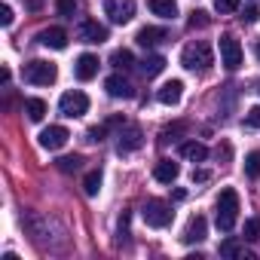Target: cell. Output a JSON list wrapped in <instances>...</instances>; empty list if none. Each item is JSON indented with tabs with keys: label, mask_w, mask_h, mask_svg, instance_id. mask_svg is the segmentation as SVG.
<instances>
[{
	"label": "cell",
	"mask_w": 260,
	"mask_h": 260,
	"mask_svg": "<svg viewBox=\"0 0 260 260\" xmlns=\"http://www.w3.org/2000/svg\"><path fill=\"white\" fill-rule=\"evenodd\" d=\"M181 64H184L187 71H193V74H205V71H211V64H214V52H211V46H208L205 40H196V43L184 46Z\"/></svg>",
	"instance_id": "obj_1"
},
{
	"label": "cell",
	"mask_w": 260,
	"mask_h": 260,
	"mask_svg": "<svg viewBox=\"0 0 260 260\" xmlns=\"http://www.w3.org/2000/svg\"><path fill=\"white\" fill-rule=\"evenodd\" d=\"M236 217H239V193L233 187H226L217 196V230L230 233L236 226Z\"/></svg>",
	"instance_id": "obj_2"
},
{
	"label": "cell",
	"mask_w": 260,
	"mask_h": 260,
	"mask_svg": "<svg viewBox=\"0 0 260 260\" xmlns=\"http://www.w3.org/2000/svg\"><path fill=\"white\" fill-rule=\"evenodd\" d=\"M55 77H58V71H55V64L52 61H28L25 64V80L31 83V86H52L55 83Z\"/></svg>",
	"instance_id": "obj_3"
},
{
	"label": "cell",
	"mask_w": 260,
	"mask_h": 260,
	"mask_svg": "<svg viewBox=\"0 0 260 260\" xmlns=\"http://www.w3.org/2000/svg\"><path fill=\"white\" fill-rule=\"evenodd\" d=\"M58 110H61V116H83L86 110H89V98H86V92H80V89H71V92H64L61 98H58Z\"/></svg>",
	"instance_id": "obj_4"
},
{
	"label": "cell",
	"mask_w": 260,
	"mask_h": 260,
	"mask_svg": "<svg viewBox=\"0 0 260 260\" xmlns=\"http://www.w3.org/2000/svg\"><path fill=\"white\" fill-rule=\"evenodd\" d=\"M144 220H147V226H153V230L169 226V223H172V208H169V202L150 199V202L144 205Z\"/></svg>",
	"instance_id": "obj_5"
},
{
	"label": "cell",
	"mask_w": 260,
	"mask_h": 260,
	"mask_svg": "<svg viewBox=\"0 0 260 260\" xmlns=\"http://www.w3.org/2000/svg\"><path fill=\"white\" fill-rule=\"evenodd\" d=\"M104 13L113 25H125L135 19V0H104Z\"/></svg>",
	"instance_id": "obj_6"
},
{
	"label": "cell",
	"mask_w": 260,
	"mask_h": 260,
	"mask_svg": "<svg viewBox=\"0 0 260 260\" xmlns=\"http://www.w3.org/2000/svg\"><path fill=\"white\" fill-rule=\"evenodd\" d=\"M220 64L226 71H236L242 64V46H239V40L233 34H223L220 37Z\"/></svg>",
	"instance_id": "obj_7"
},
{
	"label": "cell",
	"mask_w": 260,
	"mask_h": 260,
	"mask_svg": "<svg viewBox=\"0 0 260 260\" xmlns=\"http://www.w3.org/2000/svg\"><path fill=\"white\" fill-rule=\"evenodd\" d=\"M68 138H71V132L64 125H49V128L40 132V147L43 150H61L68 144Z\"/></svg>",
	"instance_id": "obj_8"
},
{
	"label": "cell",
	"mask_w": 260,
	"mask_h": 260,
	"mask_svg": "<svg viewBox=\"0 0 260 260\" xmlns=\"http://www.w3.org/2000/svg\"><path fill=\"white\" fill-rule=\"evenodd\" d=\"M77 37H80L83 43H104V40H107V28L98 25L95 19H86V22H80Z\"/></svg>",
	"instance_id": "obj_9"
},
{
	"label": "cell",
	"mask_w": 260,
	"mask_h": 260,
	"mask_svg": "<svg viewBox=\"0 0 260 260\" xmlns=\"http://www.w3.org/2000/svg\"><path fill=\"white\" fill-rule=\"evenodd\" d=\"M74 74H77V80H83V83H89L92 77H98V55L83 52V55L77 58V64H74Z\"/></svg>",
	"instance_id": "obj_10"
},
{
	"label": "cell",
	"mask_w": 260,
	"mask_h": 260,
	"mask_svg": "<svg viewBox=\"0 0 260 260\" xmlns=\"http://www.w3.org/2000/svg\"><path fill=\"white\" fill-rule=\"evenodd\" d=\"M138 147H141V128H138V125H122L116 150H119V153H132V150H138Z\"/></svg>",
	"instance_id": "obj_11"
},
{
	"label": "cell",
	"mask_w": 260,
	"mask_h": 260,
	"mask_svg": "<svg viewBox=\"0 0 260 260\" xmlns=\"http://www.w3.org/2000/svg\"><path fill=\"white\" fill-rule=\"evenodd\" d=\"M181 95H184V83H181V80H169V83L159 86V92H156L159 104H166V107H175V104L181 101Z\"/></svg>",
	"instance_id": "obj_12"
},
{
	"label": "cell",
	"mask_w": 260,
	"mask_h": 260,
	"mask_svg": "<svg viewBox=\"0 0 260 260\" xmlns=\"http://www.w3.org/2000/svg\"><path fill=\"white\" fill-rule=\"evenodd\" d=\"M144 49H153L156 43H162V40H169V31L166 28H153V25H147V28H141L138 31V37H135Z\"/></svg>",
	"instance_id": "obj_13"
},
{
	"label": "cell",
	"mask_w": 260,
	"mask_h": 260,
	"mask_svg": "<svg viewBox=\"0 0 260 260\" xmlns=\"http://www.w3.org/2000/svg\"><path fill=\"white\" fill-rule=\"evenodd\" d=\"M205 233H208V220H205L202 214H196V217H190V223H187V230H184V236H181V239L193 245V242H202V239H205Z\"/></svg>",
	"instance_id": "obj_14"
},
{
	"label": "cell",
	"mask_w": 260,
	"mask_h": 260,
	"mask_svg": "<svg viewBox=\"0 0 260 260\" xmlns=\"http://www.w3.org/2000/svg\"><path fill=\"white\" fill-rule=\"evenodd\" d=\"M104 89H107V95H110V98H132V83H128L125 77H119V74L107 77Z\"/></svg>",
	"instance_id": "obj_15"
},
{
	"label": "cell",
	"mask_w": 260,
	"mask_h": 260,
	"mask_svg": "<svg viewBox=\"0 0 260 260\" xmlns=\"http://www.w3.org/2000/svg\"><path fill=\"white\" fill-rule=\"evenodd\" d=\"M43 46H49V49H64L68 46V34H64V28H46V31H40V37H37Z\"/></svg>",
	"instance_id": "obj_16"
},
{
	"label": "cell",
	"mask_w": 260,
	"mask_h": 260,
	"mask_svg": "<svg viewBox=\"0 0 260 260\" xmlns=\"http://www.w3.org/2000/svg\"><path fill=\"white\" fill-rule=\"evenodd\" d=\"M178 175H181V166H178V162H172V159H159V162H156V169H153V178H156L159 184H172Z\"/></svg>",
	"instance_id": "obj_17"
},
{
	"label": "cell",
	"mask_w": 260,
	"mask_h": 260,
	"mask_svg": "<svg viewBox=\"0 0 260 260\" xmlns=\"http://www.w3.org/2000/svg\"><path fill=\"white\" fill-rule=\"evenodd\" d=\"M217 251H220V257H242V260H254V254H251V251H245V245H242V242H236V239H223Z\"/></svg>",
	"instance_id": "obj_18"
},
{
	"label": "cell",
	"mask_w": 260,
	"mask_h": 260,
	"mask_svg": "<svg viewBox=\"0 0 260 260\" xmlns=\"http://www.w3.org/2000/svg\"><path fill=\"white\" fill-rule=\"evenodd\" d=\"M181 156L190 159V162H205L208 159V147L199 144V141H187V144H181Z\"/></svg>",
	"instance_id": "obj_19"
},
{
	"label": "cell",
	"mask_w": 260,
	"mask_h": 260,
	"mask_svg": "<svg viewBox=\"0 0 260 260\" xmlns=\"http://www.w3.org/2000/svg\"><path fill=\"white\" fill-rule=\"evenodd\" d=\"M147 7L159 19H175L178 16V4H175V0H147Z\"/></svg>",
	"instance_id": "obj_20"
},
{
	"label": "cell",
	"mask_w": 260,
	"mask_h": 260,
	"mask_svg": "<svg viewBox=\"0 0 260 260\" xmlns=\"http://www.w3.org/2000/svg\"><path fill=\"white\" fill-rule=\"evenodd\" d=\"M162 68H166V58L162 55H147L144 61H141V74L150 80V77H156V74H162Z\"/></svg>",
	"instance_id": "obj_21"
},
{
	"label": "cell",
	"mask_w": 260,
	"mask_h": 260,
	"mask_svg": "<svg viewBox=\"0 0 260 260\" xmlns=\"http://www.w3.org/2000/svg\"><path fill=\"white\" fill-rule=\"evenodd\" d=\"M25 113H28V119L40 122V119L46 116V101H43V98H28V101H25Z\"/></svg>",
	"instance_id": "obj_22"
},
{
	"label": "cell",
	"mask_w": 260,
	"mask_h": 260,
	"mask_svg": "<svg viewBox=\"0 0 260 260\" xmlns=\"http://www.w3.org/2000/svg\"><path fill=\"white\" fill-rule=\"evenodd\" d=\"M110 64H113L116 71H128V68H135V55L128 52V49H116V52L110 55Z\"/></svg>",
	"instance_id": "obj_23"
},
{
	"label": "cell",
	"mask_w": 260,
	"mask_h": 260,
	"mask_svg": "<svg viewBox=\"0 0 260 260\" xmlns=\"http://www.w3.org/2000/svg\"><path fill=\"white\" fill-rule=\"evenodd\" d=\"M83 190H86V196H98V190H101V172H89L83 178Z\"/></svg>",
	"instance_id": "obj_24"
},
{
	"label": "cell",
	"mask_w": 260,
	"mask_h": 260,
	"mask_svg": "<svg viewBox=\"0 0 260 260\" xmlns=\"http://www.w3.org/2000/svg\"><path fill=\"white\" fill-rule=\"evenodd\" d=\"M55 166H58V172L71 175V172H77V169L83 166V156H77V153H74V156H61V159H58Z\"/></svg>",
	"instance_id": "obj_25"
},
{
	"label": "cell",
	"mask_w": 260,
	"mask_h": 260,
	"mask_svg": "<svg viewBox=\"0 0 260 260\" xmlns=\"http://www.w3.org/2000/svg\"><path fill=\"white\" fill-rule=\"evenodd\" d=\"M245 175L248 178H260V150H254V153L245 156Z\"/></svg>",
	"instance_id": "obj_26"
},
{
	"label": "cell",
	"mask_w": 260,
	"mask_h": 260,
	"mask_svg": "<svg viewBox=\"0 0 260 260\" xmlns=\"http://www.w3.org/2000/svg\"><path fill=\"white\" fill-rule=\"evenodd\" d=\"M242 236H245L248 242H257V239H260V217H248V220H245Z\"/></svg>",
	"instance_id": "obj_27"
},
{
	"label": "cell",
	"mask_w": 260,
	"mask_h": 260,
	"mask_svg": "<svg viewBox=\"0 0 260 260\" xmlns=\"http://www.w3.org/2000/svg\"><path fill=\"white\" fill-rule=\"evenodd\" d=\"M239 7H242V0H214V10H217L220 16H230V13H239Z\"/></svg>",
	"instance_id": "obj_28"
},
{
	"label": "cell",
	"mask_w": 260,
	"mask_h": 260,
	"mask_svg": "<svg viewBox=\"0 0 260 260\" xmlns=\"http://www.w3.org/2000/svg\"><path fill=\"white\" fill-rule=\"evenodd\" d=\"M205 25H208V13L193 10V16H190V28H205Z\"/></svg>",
	"instance_id": "obj_29"
},
{
	"label": "cell",
	"mask_w": 260,
	"mask_h": 260,
	"mask_svg": "<svg viewBox=\"0 0 260 260\" xmlns=\"http://www.w3.org/2000/svg\"><path fill=\"white\" fill-rule=\"evenodd\" d=\"M245 122H248L251 128H260V104H257V107H251V110L245 113Z\"/></svg>",
	"instance_id": "obj_30"
},
{
	"label": "cell",
	"mask_w": 260,
	"mask_h": 260,
	"mask_svg": "<svg viewBox=\"0 0 260 260\" xmlns=\"http://www.w3.org/2000/svg\"><path fill=\"white\" fill-rule=\"evenodd\" d=\"M55 4H58L61 16H74V10H77V0H55Z\"/></svg>",
	"instance_id": "obj_31"
},
{
	"label": "cell",
	"mask_w": 260,
	"mask_h": 260,
	"mask_svg": "<svg viewBox=\"0 0 260 260\" xmlns=\"http://www.w3.org/2000/svg\"><path fill=\"white\" fill-rule=\"evenodd\" d=\"M181 132H187L184 122H178V125H172V128H162V141H169V138H175V135H181Z\"/></svg>",
	"instance_id": "obj_32"
},
{
	"label": "cell",
	"mask_w": 260,
	"mask_h": 260,
	"mask_svg": "<svg viewBox=\"0 0 260 260\" xmlns=\"http://www.w3.org/2000/svg\"><path fill=\"white\" fill-rule=\"evenodd\" d=\"M0 25H4V28H10L13 25V10L4 4V7H0Z\"/></svg>",
	"instance_id": "obj_33"
},
{
	"label": "cell",
	"mask_w": 260,
	"mask_h": 260,
	"mask_svg": "<svg viewBox=\"0 0 260 260\" xmlns=\"http://www.w3.org/2000/svg\"><path fill=\"white\" fill-rule=\"evenodd\" d=\"M260 19V10L257 7H245V16H242V22H248V25H254Z\"/></svg>",
	"instance_id": "obj_34"
},
{
	"label": "cell",
	"mask_w": 260,
	"mask_h": 260,
	"mask_svg": "<svg viewBox=\"0 0 260 260\" xmlns=\"http://www.w3.org/2000/svg\"><path fill=\"white\" fill-rule=\"evenodd\" d=\"M104 132H107V125H95V128H89V141H104Z\"/></svg>",
	"instance_id": "obj_35"
},
{
	"label": "cell",
	"mask_w": 260,
	"mask_h": 260,
	"mask_svg": "<svg viewBox=\"0 0 260 260\" xmlns=\"http://www.w3.org/2000/svg\"><path fill=\"white\" fill-rule=\"evenodd\" d=\"M28 10H31V13H37V10H43V0H28Z\"/></svg>",
	"instance_id": "obj_36"
},
{
	"label": "cell",
	"mask_w": 260,
	"mask_h": 260,
	"mask_svg": "<svg viewBox=\"0 0 260 260\" xmlns=\"http://www.w3.org/2000/svg\"><path fill=\"white\" fill-rule=\"evenodd\" d=\"M193 181H199V184H202V181H208V172H202V169H199V172H193Z\"/></svg>",
	"instance_id": "obj_37"
},
{
	"label": "cell",
	"mask_w": 260,
	"mask_h": 260,
	"mask_svg": "<svg viewBox=\"0 0 260 260\" xmlns=\"http://www.w3.org/2000/svg\"><path fill=\"white\" fill-rule=\"evenodd\" d=\"M254 52H257V58H260V43H257V49H254Z\"/></svg>",
	"instance_id": "obj_38"
},
{
	"label": "cell",
	"mask_w": 260,
	"mask_h": 260,
	"mask_svg": "<svg viewBox=\"0 0 260 260\" xmlns=\"http://www.w3.org/2000/svg\"><path fill=\"white\" fill-rule=\"evenodd\" d=\"M257 89H260V83H257Z\"/></svg>",
	"instance_id": "obj_39"
}]
</instances>
